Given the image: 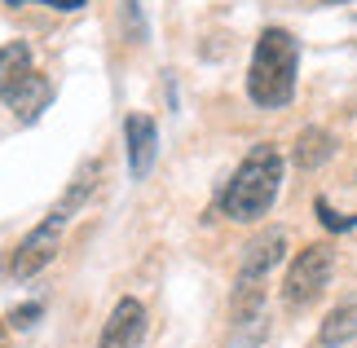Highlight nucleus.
<instances>
[{
	"label": "nucleus",
	"mask_w": 357,
	"mask_h": 348,
	"mask_svg": "<svg viewBox=\"0 0 357 348\" xmlns=\"http://www.w3.org/2000/svg\"><path fill=\"white\" fill-rule=\"evenodd\" d=\"M98 176H102V163H98V159H93L89 168H79V172H75V181L66 186V194L58 199V207H53V212L40 220V225L26 234L18 247H13V256H9V264H5V273H9V278H18V282H22V278H36L53 256H58V247H62V229L71 225L75 212L89 203V194L98 190Z\"/></svg>",
	"instance_id": "nucleus-1"
},
{
	"label": "nucleus",
	"mask_w": 357,
	"mask_h": 348,
	"mask_svg": "<svg viewBox=\"0 0 357 348\" xmlns=\"http://www.w3.org/2000/svg\"><path fill=\"white\" fill-rule=\"evenodd\" d=\"M278 190H282V155H278V146H252V155L234 168V176H229V186L221 194V212L229 220L252 225V220H260L273 207Z\"/></svg>",
	"instance_id": "nucleus-2"
},
{
	"label": "nucleus",
	"mask_w": 357,
	"mask_h": 348,
	"mask_svg": "<svg viewBox=\"0 0 357 348\" xmlns=\"http://www.w3.org/2000/svg\"><path fill=\"white\" fill-rule=\"evenodd\" d=\"M296 66H300V45L291 31L269 27L256 40L252 71H247V97L265 110H282L296 97Z\"/></svg>",
	"instance_id": "nucleus-3"
},
{
	"label": "nucleus",
	"mask_w": 357,
	"mask_h": 348,
	"mask_svg": "<svg viewBox=\"0 0 357 348\" xmlns=\"http://www.w3.org/2000/svg\"><path fill=\"white\" fill-rule=\"evenodd\" d=\"M0 102H5L22 123H36L53 102V84L36 71V58L22 40L0 49Z\"/></svg>",
	"instance_id": "nucleus-4"
},
{
	"label": "nucleus",
	"mask_w": 357,
	"mask_h": 348,
	"mask_svg": "<svg viewBox=\"0 0 357 348\" xmlns=\"http://www.w3.org/2000/svg\"><path fill=\"white\" fill-rule=\"evenodd\" d=\"M282 252H287L282 229H265L260 239L247 243V252L238 260V282H234V317L238 322H252L260 313V304H265V291L260 287H265V273L282 260Z\"/></svg>",
	"instance_id": "nucleus-5"
},
{
	"label": "nucleus",
	"mask_w": 357,
	"mask_h": 348,
	"mask_svg": "<svg viewBox=\"0 0 357 348\" xmlns=\"http://www.w3.org/2000/svg\"><path fill=\"white\" fill-rule=\"evenodd\" d=\"M331 273H335V247H326V243L305 247V252L291 260V269H287V287H282L287 304H291V309H305V304H313V300L326 291Z\"/></svg>",
	"instance_id": "nucleus-6"
},
{
	"label": "nucleus",
	"mask_w": 357,
	"mask_h": 348,
	"mask_svg": "<svg viewBox=\"0 0 357 348\" xmlns=\"http://www.w3.org/2000/svg\"><path fill=\"white\" fill-rule=\"evenodd\" d=\"M142 335H146V309H142V300L123 296L111 309V317H106L98 348H137Z\"/></svg>",
	"instance_id": "nucleus-7"
},
{
	"label": "nucleus",
	"mask_w": 357,
	"mask_h": 348,
	"mask_svg": "<svg viewBox=\"0 0 357 348\" xmlns=\"http://www.w3.org/2000/svg\"><path fill=\"white\" fill-rule=\"evenodd\" d=\"M123 142H128V168L132 176L142 181L150 172V163H155L159 155V128L150 115H128V123H123Z\"/></svg>",
	"instance_id": "nucleus-8"
},
{
	"label": "nucleus",
	"mask_w": 357,
	"mask_h": 348,
	"mask_svg": "<svg viewBox=\"0 0 357 348\" xmlns=\"http://www.w3.org/2000/svg\"><path fill=\"white\" fill-rule=\"evenodd\" d=\"M357 335V300L349 304H340V309L326 313V322H322V348H340V344H349Z\"/></svg>",
	"instance_id": "nucleus-9"
},
{
	"label": "nucleus",
	"mask_w": 357,
	"mask_h": 348,
	"mask_svg": "<svg viewBox=\"0 0 357 348\" xmlns=\"http://www.w3.org/2000/svg\"><path fill=\"white\" fill-rule=\"evenodd\" d=\"M331 155H335L331 133H322V128H305V133H300V142H296V163H300V168H318V163H326Z\"/></svg>",
	"instance_id": "nucleus-10"
},
{
	"label": "nucleus",
	"mask_w": 357,
	"mask_h": 348,
	"mask_svg": "<svg viewBox=\"0 0 357 348\" xmlns=\"http://www.w3.org/2000/svg\"><path fill=\"white\" fill-rule=\"evenodd\" d=\"M45 313L40 304H22V309H13L9 313V326H18V331H26V326H36V317Z\"/></svg>",
	"instance_id": "nucleus-11"
},
{
	"label": "nucleus",
	"mask_w": 357,
	"mask_h": 348,
	"mask_svg": "<svg viewBox=\"0 0 357 348\" xmlns=\"http://www.w3.org/2000/svg\"><path fill=\"white\" fill-rule=\"evenodd\" d=\"M5 5H31V0H5ZM36 5H49L58 13H75V9H84V0H36Z\"/></svg>",
	"instance_id": "nucleus-12"
},
{
	"label": "nucleus",
	"mask_w": 357,
	"mask_h": 348,
	"mask_svg": "<svg viewBox=\"0 0 357 348\" xmlns=\"http://www.w3.org/2000/svg\"><path fill=\"white\" fill-rule=\"evenodd\" d=\"M326 5H344V0H326Z\"/></svg>",
	"instance_id": "nucleus-13"
},
{
	"label": "nucleus",
	"mask_w": 357,
	"mask_h": 348,
	"mask_svg": "<svg viewBox=\"0 0 357 348\" xmlns=\"http://www.w3.org/2000/svg\"><path fill=\"white\" fill-rule=\"evenodd\" d=\"M0 348H5V331H0Z\"/></svg>",
	"instance_id": "nucleus-14"
}]
</instances>
